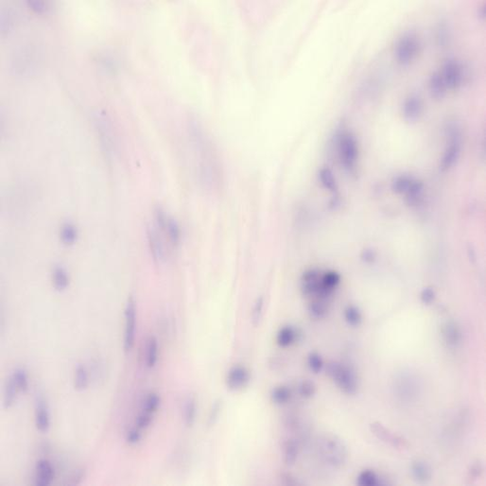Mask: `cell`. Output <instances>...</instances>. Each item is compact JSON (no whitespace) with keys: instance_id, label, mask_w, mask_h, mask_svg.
Listing matches in <instances>:
<instances>
[{"instance_id":"cell-1","label":"cell","mask_w":486,"mask_h":486,"mask_svg":"<svg viewBox=\"0 0 486 486\" xmlns=\"http://www.w3.org/2000/svg\"><path fill=\"white\" fill-rule=\"evenodd\" d=\"M318 449L323 461L334 469H343L347 463L348 451L344 442L335 435H322L318 442Z\"/></svg>"},{"instance_id":"cell-2","label":"cell","mask_w":486,"mask_h":486,"mask_svg":"<svg viewBox=\"0 0 486 486\" xmlns=\"http://www.w3.org/2000/svg\"><path fill=\"white\" fill-rule=\"evenodd\" d=\"M327 374L346 394L353 395L357 392V376L351 367L344 363L331 362L327 365Z\"/></svg>"},{"instance_id":"cell-3","label":"cell","mask_w":486,"mask_h":486,"mask_svg":"<svg viewBox=\"0 0 486 486\" xmlns=\"http://www.w3.org/2000/svg\"><path fill=\"white\" fill-rule=\"evenodd\" d=\"M322 276L320 272L316 269L305 271L301 277V289L302 293L308 297H316L317 299L326 300L332 293L328 292L322 286Z\"/></svg>"},{"instance_id":"cell-4","label":"cell","mask_w":486,"mask_h":486,"mask_svg":"<svg viewBox=\"0 0 486 486\" xmlns=\"http://www.w3.org/2000/svg\"><path fill=\"white\" fill-rule=\"evenodd\" d=\"M338 151L340 163L345 167V169L349 171L354 170L358 153L357 142L355 136L350 133L341 134L339 137Z\"/></svg>"},{"instance_id":"cell-5","label":"cell","mask_w":486,"mask_h":486,"mask_svg":"<svg viewBox=\"0 0 486 486\" xmlns=\"http://www.w3.org/2000/svg\"><path fill=\"white\" fill-rule=\"evenodd\" d=\"M447 134L449 138V146L446 149L442 159L440 168L442 171L451 170L457 163L461 154V132L456 124H449L447 127Z\"/></svg>"},{"instance_id":"cell-6","label":"cell","mask_w":486,"mask_h":486,"mask_svg":"<svg viewBox=\"0 0 486 486\" xmlns=\"http://www.w3.org/2000/svg\"><path fill=\"white\" fill-rule=\"evenodd\" d=\"M394 389L399 399L409 403L417 399L420 387L416 376L410 374H401L395 381Z\"/></svg>"},{"instance_id":"cell-7","label":"cell","mask_w":486,"mask_h":486,"mask_svg":"<svg viewBox=\"0 0 486 486\" xmlns=\"http://www.w3.org/2000/svg\"><path fill=\"white\" fill-rule=\"evenodd\" d=\"M136 333V304L134 297H129L125 308V333L124 350L126 353L134 347Z\"/></svg>"},{"instance_id":"cell-8","label":"cell","mask_w":486,"mask_h":486,"mask_svg":"<svg viewBox=\"0 0 486 486\" xmlns=\"http://www.w3.org/2000/svg\"><path fill=\"white\" fill-rule=\"evenodd\" d=\"M420 44L418 38L413 34L403 36L397 46V59L402 65H409L419 52Z\"/></svg>"},{"instance_id":"cell-9","label":"cell","mask_w":486,"mask_h":486,"mask_svg":"<svg viewBox=\"0 0 486 486\" xmlns=\"http://www.w3.org/2000/svg\"><path fill=\"white\" fill-rule=\"evenodd\" d=\"M370 429L377 439L381 440L394 448L407 449L409 447V443L407 442V440L400 437L397 434H392L391 430H389L380 422L372 423L370 425Z\"/></svg>"},{"instance_id":"cell-10","label":"cell","mask_w":486,"mask_h":486,"mask_svg":"<svg viewBox=\"0 0 486 486\" xmlns=\"http://www.w3.org/2000/svg\"><path fill=\"white\" fill-rule=\"evenodd\" d=\"M441 75L448 89L456 90L462 85L463 78V67L461 64L454 59H449L445 62Z\"/></svg>"},{"instance_id":"cell-11","label":"cell","mask_w":486,"mask_h":486,"mask_svg":"<svg viewBox=\"0 0 486 486\" xmlns=\"http://www.w3.org/2000/svg\"><path fill=\"white\" fill-rule=\"evenodd\" d=\"M250 381V371L242 365H235L231 367L225 377L226 386L231 391H240L246 387Z\"/></svg>"},{"instance_id":"cell-12","label":"cell","mask_w":486,"mask_h":486,"mask_svg":"<svg viewBox=\"0 0 486 486\" xmlns=\"http://www.w3.org/2000/svg\"><path fill=\"white\" fill-rule=\"evenodd\" d=\"M147 238L149 242L150 251L152 254L153 260L157 263H161L166 259V251L162 240L160 239L159 233L156 229L149 227L147 229Z\"/></svg>"},{"instance_id":"cell-13","label":"cell","mask_w":486,"mask_h":486,"mask_svg":"<svg viewBox=\"0 0 486 486\" xmlns=\"http://www.w3.org/2000/svg\"><path fill=\"white\" fill-rule=\"evenodd\" d=\"M423 112L422 100L416 95H412L405 100L403 104V117L407 122H416L421 117Z\"/></svg>"},{"instance_id":"cell-14","label":"cell","mask_w":486,"mask_h":486,"mask_svg":"<svg viewBox=\"0 0 486 486\" xmlns=\"http://www.w3.org/2000/svg\"><path fill=\"white\" fill-rule=\"evenodd\" d=\"M54 480V470L50 463L42 459L36 464V485H49Z\"/></svg>"},{"instance_id":"cell-15","label":"cell","mask_w":486,"mask_h":486,"mask_svg":"<svg viewBox=\"0 0 486 486\" xmlns=\"http://www.w3.org/2000/svg\"><path fill=\"white\" fill-rule=\"evenodd\" d=\"M36 428L41 433H47L50 427L49 413L47 410V404L44 399H39L36 405L35 413Z\"/></svg>"},{"instance_id":"cell-16","label":"cell","mask_w":486,"mask_h":486,"mask_svg":"<svg viewBox=\"0 0 486 486\" xmlns=\"http://www.w3.org/2000/svg\"><path fill=\"white\" fill-rule=\"evenodd\" d=\"M429 92L434 100H441L445 98L446 93V85L441 73H434L429 79Z\"/></svg>"},{"instance_id":"cell-17","label":"cell","mask_w":486,"mask_h":486,"mask_svg":"<svg viewBox=\"0 0 486 486\" xmlns=\"http://www.w3.org/2000/svg\"><path fill=\"white\" fill-rule=\"evenodd\" d=\"M442 333L446 345L451 347H456L462 339L461 330L455 322H446L443 327Z\"/></svg>"},{"instance_id":"cell-18","label":"cell","mask_w":486,"mask_h":486,"mask_svg":"<svg viewBox=\"0 0 486 486\" xmlns=\"http://www.w3.org/2000/svg\"><path fill=\"white\" fill-rule=\"evenodd\" d=\"M411 472L416 480L420 483H427L433 478V469L425 461H416L412 463Z\"/></svg>"},{"instance_id":"cell-19","label":"cell","mask_w":486,"mask_h":486,"mask_svg":"<svg viewBox=\"0 0 486 486\" xmlns=\"http://www.w3.org/2000/svg\"><path fill=\"white\" fill-rule=\"evenodd\" d=\"M298 335L297 330L293 327H283L276 335V343L280 347L286 348L293 345L297 340Z\"/></svg>"},{"instance_id":"cell-20","label":"cell","mask_w":486,"mask_h":486,"mask_svg":"<svg viewBox=\"0 0 486 486\" xmlns=\"http://www.w3.org/2000/svg\"><path fill=\"white\" fill-rule=\"evenodd\" d=\"M424 191V184L421 181L416 180L412 182L410 188L405 193L406 203L410 206H416L419 205L421 202L422 196Z\"/></svg>"},{"instance_id":"cell-21","label":"cell","mask_w":486,"mask_h":486,"mask_svg":"<svg viewBox=\"0 0 486 486\" xmlns=\"http://www.w3.org/2000/svg\"><path fill=\"white\" fill-rule=\"evenodd\" d=\"M319 179L321 181L322 187L328 189V191H330L331 193H333L335 198H337L338 184L332 170L328 168H322L319 171Z\"/></svg>"},{"instance_id":"cell-22","label":"cell","mask_w":486,"mask_h":486,"mask_svg":"<svg viewBox=\"0 0 486 486\" xmlns=\"http://www.w3.org/2000/svg\"><path fill=\"white\" fill-rule=\"evenodd\" d=\"M163 232L169 237L171 243L173 245H179L181 242L182 233L181 228L179 223L176 222L175 219L172 217H169L168 222L165 225V228L163 229Z\"/></svg>"},{"instance_id":"cell-23","label":"cell","mask_w":486,"mask_h":486,"mask_svg":"<svg viewBox=\"0 0 486 486\" xmlns=\"http://www.w3.org/2000/svg\"><path fill=\"white\" fill-rule=\"evenodd\" d=\"M197 399L191 395L189 397L184 406V422L187 427H192L197 416Z\"/></svg>"},{"instance_id":"cell-24","label":"cell","mask_w":486,"mask_h":486,"mask_svg":"<svg viewBox=\"0 0 486 486\" xmlns=\"http://www.w3.org/2000/svg\"><path fill=\"white\" fill-rule=\"evenodd\" d=\"M52 281L54 287L59 291L63 292L69 285V276L65 268L63 267H55L53 269Z\"/></svg>"},{"instance_id":"cell-25","label":"cell","mask_w":486,"mask_h":486,"mask_svg":"<svg viewBox=\"0 0 486 486\" xmlns=\"http://www.w3.org/2000/svg\"><path fill=\"white\" fill-rule=\"evenodd\" d=\"M292 391L287 386H277L271 392V399L276 405L287 404L292 399Z\"/></svg>"},{"instance_id":"cell-26","label":"cell","mask_w":486,"mask_h":486,"mask_svg":"<svg viewBox=\"0 0 486 486\" xmlns=\"http://www.w3.org/2000/svg\"><path fill=\"white\" fill-rule=\"evenodd\" d=\"M17 385L14 381L13 376H11L8 379L5 385V391H4V408L5 409H10L14 404L15 399H16V392H17Z\"/></svg>"},{"instance_id":"cell-27","label":"cell","mask_w":486,"mask_h":486,"mask_svg":"<svg viewBox=\"0 0 486 486\" xmlns=\"http://www.w3.org/2000/svg\"><path fill=\"white\" fill-rule=\"evenodd\" d=\"M308 311L313 318L323 319L328 315V305L325 300L316 299L310 303V305L308 307Z\"/></svg>"},{"instance_id":"cell-28","label":"cell","mask_w":486,"mask_h":486,"mask_svg":"<svg viewBox=\"0 0 486 486\" xmlns=\"http://www.w3.org/2000/svg\"><path fill=\"white\" fill-rule=\"evenodd\" d=\"M60 238L66 245H72L78 239V229L72 223H65L60 230Z\"/></svg>"},{"instance_id":"cell-29","label":"cell","mask_w":486,"mask_h":486,"mask_svg":"<svg viewBox=\"0 0 486 486\" xmlns=\"http://www.w3.org/2000/svg\"><path fill=\"white\" fill-rule=\"evenodd\" d=\"M284 462L287 465H293L298 459V445L293 440H287L284 445Z\"/></svg>"},{"instance_id":"cell-30","label":"cell","mask_w":486,"mask_h":486,"mask_svg":"<svg viewBox=\"0 0 486 486\" xmlns=\"http://www.w3.org/2000/svg\"><path fill=\"white\" fill-rule=\"evenodd\" d=\"M158 359V340L152 336L147 345V364L150 368H153Z\"/></svg>"},{"instance_id":"cell-31","label":"cell","mask_w":486,"mask_h":486,"mask_svg":"<svg viewBox=\"0 0 486 486\" xmlns=\"http://www.w3.org/2000/svg\"><path fill=\"white\" fill-rule=\"evenodd\" d=\"M322 284L323 287L330 293H334L335 289L339 286L341 280V276L336 271H329L322 276Z\"/></svg>"},{"instance_id":"cell-32","label":"cell","mask_w":486,"mask_h":486,"mask_svg":"<svg viewBox=\"0 0 486 486\" xmlns=\"http://www.w3.org/2000/svg\"><path fill=\"white\" fill-rule=\"evenodd\" d=\"M415 178L409 175H400L397 177L392 183V189L394 193L405 194L409 189Z\"/></svg>"},{"instance_id":"cell-33","label":"cell","mask_w":486,"mask_h":486,"mask_svg":"<svg viewBox=\"0 0 486 486\" xmlns=\"http://www.w3.org/2000/svg\"><path fill=\"white\" fill-rule=\"evenodd\" d=\"M88 384H89V377H88L87 370L82 364H79L75 371V381H74L75 388L78 391L82 392L87 388Z\"/></svg>"},{"instance_id":"cell-34","label":"cell","mask_w":486,"mask_h":486,"mask_svg":"<svg viewBox=\"0 0 486 486\" xmlns=\"http://www.w3.org/2000/svg\"><path fill=\"white\" fill-rule=\"evenodd\" d=\"M345 319L351 327H358L363 322L362 312L355 305H348L345 310Z\"/></svg>"},{"instance_id":"cell-35","label":"cell","mask_w":486,"mask_h":486,"mask_svg":"<svg viewBox=\"0 0 486 486\" xmlns=\"http://www.w3.org/2000/svg\"><path fill=\"white\" fill-rule=\"evenodd\" d=\"M357 483L361 486H376L381 484V481L374 471L364 470L358 476Z\"/></svg>"},{"instance_id":"cell-36","label":"cell","mask_w":486,"mask_h":486,"mask_svg":"<svg viewBox=\"0 0 486 486\" xmlns=\"http://www.w3.org/2000/svg\"><path fill=\"white\" fill-rule=\"evenodd\" d=\"M13 379L18 389L22 392H27L29 390V380L26 371L23 368H17L13 373Z\"/></svg>"},{"instance_id":"cell-37","label":"cell","mask_w":486,"mask_h":486,"mask_svg":"<svg viewBox=\"0 0 486 486\" xmlns=\"http://www.w3.org/2000/svg\"><path fill=\"white\" fill-rule=\"evenodd\" d=\"M308 364H309V367L311 370V372H313L314 374L321 373L322 368H323V365H325L322 357L316 352H312L309 355Z\"/></svg>"},{"instance_id":"cell-38","label":"cell","mask_w":486,"mask_h":486,"mask_svg":"<svg viewBox=\"0 0 486 486\" xmlns=\"http://www.w3.org/2000/svg\"><path fill=\"white\" fill-rule=\"evenodd\" d=\"M264 303L265 302H264L263 296H259L256 300L254 307H253L252 315H251L252 319L251 320H252L253 326H255V327H257L260 322V319H261L262 313H263Z\"/></svg>"},{"instance_id":"cell-39","label":"cell","mask_w":486,"mask_h":486,"mask_svg":"<svg viewBox=\"0 0 486 486\" xmlns=\"http://www.w3.org/2000/svg\"><path fill=\"white\" fill-rule=\"evenodd\" d=\"M316 391L315 383L311 381H302L299 385V393L304 399H311L316 393Z\"/></svg>"},{"instance_id":"cell-40","label":"cell","mask_w":486,"mask_h":486,"mask_svg":"<svg viewBox=\"0 0 486 486\" xmlns=\"http://www.w3.org/2000/svg\"><path fill=\"white\" fill-rule=\"evenodd\" d=\"M160 402H161V399H160L158 394L155 393V392H152L147 397L143 410L147 411V412L153 413V412H155L156 410H158Z\"/></svg>"},{"instance_id":"cell-41","label":"cell","mask_w":486,"mask_h":486,"mask_svg":"<svg viewBox=\"0 0 486 486\" xmlns=\"http://www.w3.org/2000/svg\"><path fill=\"white\" fill-rule=\"evenodd\" d=\"M222 410H223V401L221 399L216 400L212 405V408H211L210 411H209L208 420H207L208 426L212 427L216 424V422L218 421L220 415L222 412Z\"/></svg>"},{"instance_id":"cell-42","label":"cell","mask_w":486,"mask_h":486,"mask_svg":"<svg viewBox=\"0 0 486 486\" xmlns=\"http://www.w3.org/2000/svg\"><path fill=\"white\" fill-rule=\"evenodd\" d=\"M152 421H153V413L143 410V412L140 413L136 419V426L139 429H145L151 425Z\"/></svg>"},{"instance_id":"cell-43","label":"cell","mask_w":486,"mask_h":486,"mask_svg":"<svg viewBox=\"0 0 486 486\" xmlns=\"http://www.w3.org/2000/svg\"><path fill=\"white\" fill-rule=\"evenodd\" d=\"M435 297H436V293L433 287L424 289L420 294L422 303L425 305H430L431 303H434Z\"/></svg>"},{"instance_id":"cell-44","label":"cell","mask_w":486,"mask_h":486,"mask_svg":"<svg viewBox=\"0 0 486 486\" xmlns=\"http://www.w3.org/2000/svg\"><path fill=\"white\" fill-rule=\"evenodd\" d=\"M481 472H482L481 463H480V462L475 463L474 464L470 467V470H469V476H467L469 483H472V482H474L475 480H477V479H479V477L481 475Z\"/></svg>"},{"instance_id":"cell-45","label":"cell","mask_w":486,"mask_h":486,"mask_svg":"<svg viewBox=\"0 0 486 486\" xmlns=\"http://www.w3.org/2000/svg\"><path fill=\"white\" fill-rule=\"evenodd\" d=\"M28 5L32 11L38 12V13L46 12L48 10V3L45 2V1L31 0V1H28Z\"/></svg>"},{"instance_id":"cell-46","label":"cell","mask_w":486,"mask_h":486,"mask_svg":"<svg viewBox=\"0 0 486 486\" xmlns=\"http://www.w3.org/2000/svg\"><path fill=\"white\" fill-rule=\"evenodd\" d=\"M141 438H142V434H141L140 429L136 428L130 430L127 434L126 440L130 445H136L137 443L140 442Z\"/></svg>"},{"instance_id":"cell-47","label":"cell","mask_w":486,"mask_h":486,"mask_svg":"<svg viewBox=\"0 0 486 486\" xmlns=\"http://www.w3.org/2000/svg\"><path fill=\"white\" fill-rule=\"evenodd\" d=\"M361 258H362L363 261H365L367 263H372V262L375 261V258H376V253L372 249H365L361 254Z\"/></svg>"},{"instance_id":"cell-48","label":"cell","mask_w":486,"mask_h":486,"mask_svg":"<svg viewBox=\"0 0 486 486\" xmlns=\"http://www.w3.org/2000/svg\"><path fill=\"white\" fill-rule=\"evenodd\" d=\"M84 477V472L83 470H78L75 474L73 475L72 480L70 481L71 485H78L82 482V479Z\"/></svg>"},{"instance_id":"cell-49","label":"cell","mask_w":486,"mask_h":486,"mask_svg":"<svg viewBox=\"0 0 486 486\" xmlns=\"http://www.w3.org/2000/svg\"><path fill=\"white\" fill-rule=\"evenodd\" d=\"M281 480L282 482H283L285 485H297V484H298L297 480H295L291 475L287 474V473L282 475Z\"/></svg>"}]
</instances>
